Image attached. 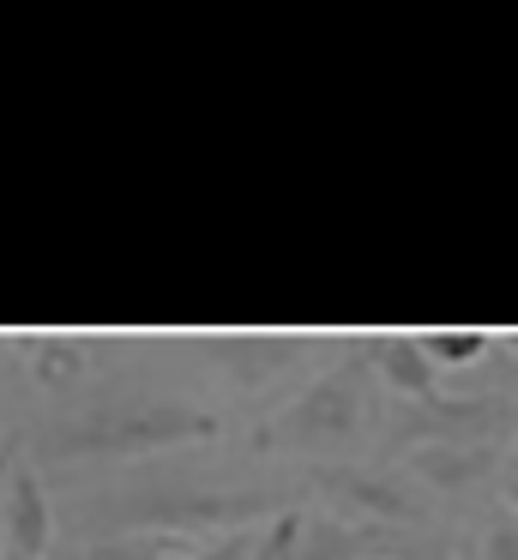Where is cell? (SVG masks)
Wrapping results in <instances>:
<instances>
[{
  "label": "cell",
  "instance_id": "obj_8",
  "mask_svg": "<svg viewBox=\"0 0 518 560\" xmlns=\"http://www.w3.org/2000/svg\"><path fill=\"white\" fill-rule=\"evenodd\" d=\"M476 560H518V512H500L476 530Z\"/></svg>",
  "mask_w": 518,
  "mask_h": 560
},
{
  "label": "cell",
  "instance_id": "obj_12",
  "mask_svg": "<svg viewBox=\"0 0 518 560\" xmlns=\"http://www.w3.org/2000/svg\"><path fill=\"white\" fill-rule=\"evenodd\" d=\"M7 470H12V464H7V452H0V482H7Z\"/></svg>",
  "mask_w": 518,
  "mask_h": 560
},
{
  "label": "cell",
  "instance_id": "obj_13",
  "mask_svg": "<svg viewBox=\"0 0 518 560\" xmlns=\"http://www.w3.org/2000/svg\"><path fill=\"white\" fill-rule=\"evenodd\" d=\"M513 476H518V434H513Z\"/></svg>",
  "mask_w": 518,
  "mask_h": 560
},
{
  "label": "cell",
  "instance_id": "obj_10",
  "mask_svg": "<svg viewBox=\"0 0 518 560\" xmlns=\"http://www.w3.org/2000/svg\"><path fill=\"white\" fill-rule=\"evenodd\" d=\"M157 560H199V548H187V542H181V536H175V542H169V548H163V555H157Z\"/></svg>",
  "mask_w": 518,
  "mask_h": 560
},
{
  "label": "cell",
  "instance_id": "obj_2",
  "mask_svg": "<svg viewBox=\"0 0 518 560\" xmlns=\"http://www.w3.org/2000/svg\"><path fill=\"white\" fill-rule=\"evenodd\" d=\"M368 404H373V386H368V368H332L325 380H313L308 398H296L284 416L272 422V440L284 446H344L361 422H368Z\"/></svg>",
  "mask_w": 518,
  "mask_h": 560
},
{
  "label": "cell",
  "instance_id": "obj_3",
  "mask_svg": "<svg viewBox=\"0 0 518 560\" xmlns=\"http://www.w3.org/2000/svg\"><path fill=\"white\" fill-rule=\"evenodd\" d=\"M55 536V512L31 464H12L0 482V560H43Z\"/></svg>",
  "mask_w": 518,
  "mask_h": 560
},
{
  "label": "cell",
  "instance_id": "obj_11",
  "mask_svg": "<svg viewBox=\"0 0 518 560\" xmlns=\"http://www.w3.org/2000/svg\"><path fill=\"white\" fill-rule=\"evenodd\" d=\"M500 494H506V512H518V476H506V482H500Z\"/></svg>",
  "mask_w": 518,
  "mask_h": 560
},
{
  "label": "cell",
  "instance_id": "obj_1",
  "mask_svg": "<svg viewBox=\"0 0 518 560\" xmlns=\"http://www.w3.org/2000/svg\"><path fill=\"white\" fill-rule=\"evenodd\" d=\"M217 434L205 410L181 398H103L79 410L72 422H55L36 434L43 458H96V452H151V446H181V440Z\"/></svg>",
  "mask_w": 518,
  "mask_h": 560
},
{
  "label": "cell",
  "instance_id": "obj_6",
  "mask_svg": "<svg viewBox=\"0 0 518 560\" xmlns=\"http://www.w3.org/2000/svg\"><path fill=\"white\" fill-rule=\"evenodd\" d=\"M494 470V446H416L410 452V476H422L440 494H458V488L482 482Z\"/></svg>",
  "mask_w": 518,
  "mask_h": 560
},
{
  "label": "cell",
  "instance_id": "obj_5",
  "mask_svg": "<svg viewBox=\"0 0 518 560\" xmlns=\"http://www.w3.org/2000/svg\"><path fill=\"white\" fill-rule=\"evenodd\" d=\"M320 482L337 488L349 506L373 512V518H392V524H416L422 518V500L410 494L398 476H385V470H325Z\"/></svg>",
  "mask_w": 518,
  "mask_h": 560
},
{
  "label": "cell",
  "instance_id": "obj_14",
  "mask_svg": "<svg viewBox=\"0 0 518 560\" xmlns=\"http://www.w3.org/2000/svg\"><path fill=\"white\" fill-rule=\"evenodd\" d=\"M368 560H398V555H368Z\"/></svg>",
  "mask_w": 518,
  "mask_h": 560
},
{
  "label": "cell",
  "instance_id": "obj_7",
  "mask_svg": "<svg viewBox=\"0 0 518 560\" xmlns=\"http://www.w3.org/2000/svg\"><path fill=\"white\" fill-rule=\"evenodd\" d=\"M416 338H422L434 368H470L494 350V338L482 326H434V331H416Z\"/></svg>",
  "mask_w": 518,
  "mask_h": 560
},
{
  "label": "cell",
  "instance_id": "obj_9",
  "mask_svg": "<svg viewBox=\"0 0 518 560\" xmlns=\"http://www.w3.org/2000/svg\"><path fill=\"white\" fill-rule=\"evenodd\" d=\"M79 362H84V355L72 350V338H43V343H36V380H43V386L72 380V374H79Z\"/></svg>",
  "mask_w": 518,
  "mask_h": 560
},
{
  "label": "cell",
  "instance_id": "obj_4",
  "mask_svg": "<svg viewBox=\"0 0 518 560\" xmlns=\"http://www.w3.org/2000/svg\"><path fill=\"white\" fill-rule=\"evenodd\" d=\"M368 368L392 386V398L404 404H428L440 398V368L428 362L416 331H373L368 338Z\"/></svg>",
  "mask_w": 518,
  "mask_h": 560
}]
</instances>
